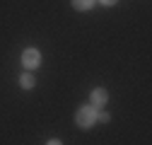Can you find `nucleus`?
I'll use <instances>...</instances> for the list:
<instances>
[{
  "mask_svg": "<svg viewBox=\"0 0 152 145\" xmlns=\"http://www.w3.org/2000/svg\"><path fill=\"white\" fill-rule=\"evenodd\" d=\"M97 111L99 109H94L92 104H85V106H80L77 109V114H75V123L80 126V128H92L94 123H97Z\"/></svg>",
  "mask_w": 152,
  "mask_h": 145,
  "instance_id": "f257e3e1",
  "label": "nucleus"
},
{
  "mask_svg": "<svg viewBox=\"0 0 152 145\" xmlns=\"http://www.w3.org/2000/svg\"><path fill=\"white\" fill-rule=\"evenodd\" d=\"M41 65V51L39 48H24L22 51V68L24 70H36Z\"/></svg>",
  "mask_w": 152,
  "mask_h": 145,
  "instance_id": "f03ea898",
  "label": "nucleus"
},
{
  "mask_svg": "<svg viewBox=\"0 0 152 145\" xmlns=\"http://www.w3.org/2000/svg\"><path fill=\"white\" fill-rule=\"evenodd\" d=\"M106 102H109L106 89H104V87H94V89H92V94H89V104H92L94 109H102Z\"/></svg>",
  "mask_w": 152,
  "mask_h": 145,
  "instance_id": "7ed1b4c3",
  "label": "nucleus"
},
{
  "mask_svg": "<svg viewBox=\"0 0 152 145\" xmlns=\"http://www.w3.org/2000/svg\"><path fill=\"white\" fill-rule=\"evenodd\" d=\"M94 5H97V0H72V7L77 10V12H87Z\"/></svg>",
  "mask_w": 152,
  "mask_h": 145,
  "instance_id": "20e7f679",
  "label": "nucleus"
},
{
  "mask_svg": "<svg viewBox=\"0 0 152 145\" xmlns=\"http://www.w3.org/2000/svg\"><path fill=\"white\" fill-rule=\"evenodd\" d=\"M34 85H36V80H34L31 72H22V75H20V87L22 89H31Z\"/></svg>",
  "mask_w": 152,
  "mask_h": 145,
  "instance_id": "39448f33",
  "label": "nucleus"
},
{
  "mask_svg": "<svg viewBox=\"0 0 152 145\" xmlns=\"http://www.w3.org/2000/svg\"><path fill=\"white\" fill-rule=\"evenodd\" d=\"M97 121H102V123H109V121H111V116H109L106 111H102V109H99V111H97Z\"/></svg>",
  "mask_w": 152,
  "mask_h": 145,
  "instance_id": "423d86ee",
  "label": "nucleus"
},
{
  "mask_svg": "<svg viewBox=\"0 0 152 145\" xmlns=\"http://www.w3.org/2000/svg\"><path fill=\"white\" fill-rule=\"evenodd\" d=\"M118 0H99V5H106V7H113Z\"/></svg>",
  "mask_w": 152,
  "mask_h": 145,
  "instance_id": "0eeeda50",
  "label": "nucleus"
},
{
  "mask_svg": "<svg viewBox=\"0 0 152 145\" xmlns=\"http://www.w3.org/2000/svg\"><path fill=\"white\" fill-rule=\"evenodd\" d=\"M46 145H63V143H61V140H58V138H51V140H48V143H46Z\"/></svg>",
  "mask_w": 152,
  "mask_h": 145,
  "instance_id": "6e6552de",
  "label": "nucleus"
}]
</instances>
